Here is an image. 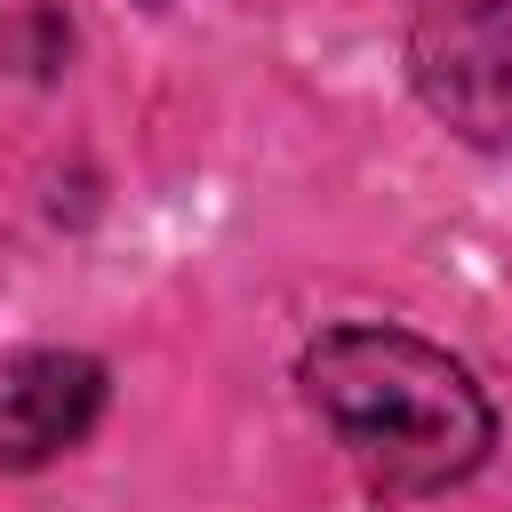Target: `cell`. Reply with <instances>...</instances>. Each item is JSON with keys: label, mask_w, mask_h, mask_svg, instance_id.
<instances>
[{"label": "cell", "mask_w": 512, "mask_h": 512, "mask_svg": "<svg viewBox=\"0 0 512 512\" xmlns=\"http://www.w3.org/2000/svg\"><path fill=\"white\" fill-rule=\"evenodd\" d=\"M104 416V368L88 352H16L0 360V464L32 472L64 456L88 424Z\"/></svg>", "instance_id": "3957f363"}, {"label": "cell", "mask_w": 512, "mask_h": 512, "mask_svg": "<svg viewBox=\"0 0 512 512\" xmlns=\"http://www.w3.org/2000/svg\"><path fill=\"white\" fill-rule=\"evenodd\" d=\"M408 72L464 144H512V0H432L408 32Z\"/></svg>", "instance_id": "7a4b0ae2"}, {"label": "cell", "mask_w": 512, "mask_h": 512, "mask_svg": "<svg viewBox=\"0 0 512 512\" xmlns=\"http://www.w3.org/2000/svg\"><path fill=\"white\" fill-rule=\"evenodd\" d=\"M304 400L328 416L376 496H440L496 448V416L464 360L392 320H352L304 344Z\"/></svg>", "instance_id": "6da1fadb"}]
</instances>
